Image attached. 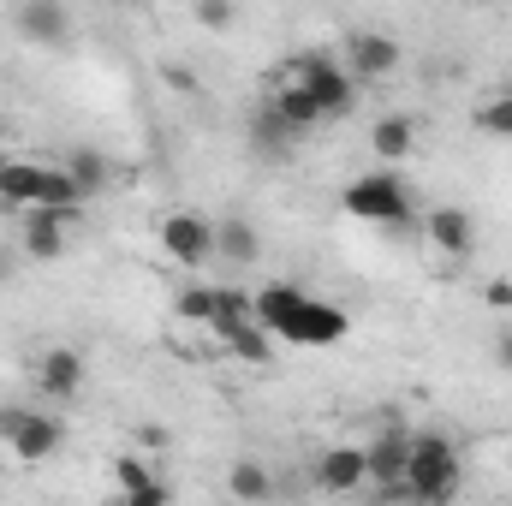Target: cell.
Here are the masks:
<instances>
[{"mask_svg":"<svg viewBox=\"0 0 512 506\" xmlns=\"http://www.w3.org/2000/svg\"><path fill=\"white\" fill-rule=\"evenodd\" d=\"M251 304H256L262 334H268V340H286V346L322 352V346H340V340L352 334L346 310L328 304V298H316V292H304L298 280H268V286H256Z\"/></svg>","mask_w":512,"mask_h":506,"instance_id":"obj_1","label":"cell"},{"mask_svg":"<svg viewBox=\"0 0 512 506\" xmlns=\"http://www.w3.org/2000/svg\"><path fill=\"white\" fill-rule=\"evenodd\" d=\"M465 483V459L447 435H411V459H405V501L417 506H453Z\"/></svg>","mask_w":512,"mask_h":506,"instance_id":"obj_2","label":"cell"},{"mask_svg":"<svg viewBox=\"0 0 512 506\" xmlns=\"http://www.w3.org/2000/svg\"><path fill=\"white\" fill-rule=\"evenodd\" d=\"M286 84H298V90L316 102V114H322V120H340V114H352V108H358V84H352V72H346L334 54H322V48L298 54V60L286 66Z\"/></svg>","mask_w":512,"mask_h":506,"instance_id":"obj_3","label":"cell"},{"mask_svg":"<svg viewBox=\"0 0 512 506\" xmlns=\"http://www.w3.org/2000/svg\"><path fill=\"white\" fill-rule=\"evenodd\" d=\"M0 447L18 459V465H42L66 447V423L42 405H0Z\"/></svg>","mask_w":512,"mask_h":506,"instance_id":"obj_4","label":"cell"},{"mask_svg":"<svg viewBox=\"0 0 512 506\" xmlns=\"http://www.w3.org/2000/svg\"><path fill=\"white\" fill-rule=\"evenodd\" d=\"M340 209L358 215V221L393 227V233L411 227V191H405V179H399L393 167H382V173H358V179L340 191Z\"/></svg>","mask_w":512,"mask_h":506,"instance_id":"obj_5","label":"cell"},{"mask_svg":"<svg viewBox=\"0 0 512 506\" xmlns=\"http://www.w3.org/2000/svg\"><path fill=\"white\" fill-rule=\"evenodd\" d=\"M161 251L173 256L179 268H209L215 262V221L191 215V209L161 215Z\"/></svg>","mask_w":512,"mask_h":506,"instance_id":"obj_6","label":"cell"},{"mask_svg":"<svg viewBox=\"0 0 512 506\" xmlns=\"http://www.w3.org/2000/svg\"><path fill=\"white\" fill-rule=\"evenodd\" d=\"M399 42L387 36V30H352L346 36V72H352V84H376V78H387V72H399Z\"/></svg>","mask_w":512,"mask_h":506,"instance_id":"obj_7","label":"cell"},{"mask_svg":"<svg viewBox=\"0 0 512 506\" xmlns=\"http://www.w3.org/2000/svg\"><path fill=\"white\" fill-rule=\"evenodd\" d=\"M72 221L78 215H60V209H30L24 221H18V256H30V262H60L66 256V233H72Z\"/></svg>","mask_w":512,"mask_h":506,"instance_id":"obj_8","label":"cell"},{"mask_svg":"<svg viewBox=\"0 0 512 506\" xmlns=\"http://www.w3.org/2000/svg\"><path fill=\"white\" fill-rule=\"evenodd\" d=\"M84 352L78 346H48L42 358H36V387H42V399H54V405H72L78 393H84Z\"/></svg>","mask_w":512,"mask_h":506,"instance_id":"obj_9","label":"cell"},{"mask_svg":"<svg viewBox=\"0 0 512 506\" xmlns=\"http://www.w3.org/2000/svg\"><path fill=\"white\" fill-rule=\"evenodd\" d=\"M405 459H411V435H405V429H382V435L364 447L370 483H376L382 495H405Z\"/></svg>","mask_w":512,"mask_h":506,"instance_id":"obj_10","label":"cell"},{"mask_svg":"<svg viewBox=\"0 0 512 506\" xmlns=\"http://www.w3.org/2000/svg\"><path fill=\"white\" fill-rule=\"evenodd\" d=\"M370 483V465H364V447H328L316 459V489L322 495H352Z\"/></svg>","mask_w":512,"mask_h":506,"instance_id":"obj_11","label":"cell"},{"mask_svg":"<svg viewBox=\"0 0 512 506\" xmlns=\"http://www.w3.org/2000/svg\"><path fill=\"white\" fill-rule=\"evenodd\" d=\"M12 30L30 36V42H42V48H60V42L72 36V12L54 6V0H30V6L12 12Z\"/></svg>","mask_w":512,"mask_h":506,"instance_id":"obj_12","label":"cell"},{"mask_svg":"<svg viewBox=\"0 0 512 506\" xmlns=\"http://www.w3.org/2000/svg\"><path fill=\"white\" fill-rule=\"evenodd\" d=\"M423 233H429V245L441 256H471V245H477V221L465 215V209H429V221H423Z\"/></svg>","mask_w":512,"mask_h":506,"instance_id":"obj_13","label":"cell"},{"mask_svg":"<svg viewBox=\"0 0 512 506\" xmlns=\"http://www.w3.org/2000/svg\"><path fill=\"white\" fill-rule=\"evenodd\" d=\"M0 203L30 215L42 203V167L36 161H0Z\"/></svg>","mask_w":512,"mask_h":506,"instance_id":"obj_14","label":"cell"},{"mask_svg":"<svg viewBox=\"0 0 512 506\" xmlns=\"http://www.w3.org/2000/svg\"><path fill=\"white\" fill-rule=\"evenodd\" d=\"M215 256L233 262V268H251L256 256H262V233L245 215H227V221H215Z\"/></svg>","mask_w":512,"mask_h":506,"instance_id":"obj_15","label":"cell"},{"mask_svg":"<svg viewBox=\"0 0 512 506\" xmlns=\"http://www.w3.org/2000/svg\"><path fill=\"white\" fill-rule=\"evenodd\" d=\"M227 495L239 506L274 501V471H268L262 459H233V465H227Z\"/></svg>","mask_w":512,"mask_h":506,"instance_id":"obj_16","label":"cell"},{"mask_svg":"<svg viewBox=\"0 0 512 506\" xmlns=\"http://www.w3.org/2000/svg\"><path fill=\"white\" fill-rule=\"evenodd\" d=\"M60 167H66V179L78 185V197H84V203H90V197L108 185V173H114V167H108V155H102V149H90V143H72Z\"/></svg>","mask_w":512,"mask_h":506,"instance_id":"obj_17","label":"cell"},{"mask_svg":"<svg viewBox=\"0 0 512 506\" xmlns=\"http://www.w3.org/2000/svg\"><path fill=\"white\" fill-rule=\"evenodd\" d=\"M215 340H221L239 364H256V370H262V364H268V352H274L256 316H245V322H221V328H215Z\"/></svg>","mask_w":512,"mask_h":506,"instance_id":"obj_18","label":"cell"},{"mask_svg":"<svg viewBox=\"0 0 512 506\" xmlns=\"http://www.w3.org/2000/svg\"><path fill=\"white\" fill-rule=\"evenodd\" d=\"M411 143H417V120H411V114H382V120L370 126V149H376L382 161H405Z\"/></svg>","mask_w":512,"mask_h":506,"instance_id":"obj_19","label":"cell"},{"mask_svg":"<svg viewBox=\"0 0 512 506\" xmlns=\"http://www.w3.org/2000/svg\"><path fill=\"white\" fill-rule=\"evenodd\" d=\"M268 108H274V114L286 120V131H292V137H304V131H316V126H322L316 102H310V96H304L298 84H280V90L268 96Z\"/></svg>","mask_w":512,"mask_h":506,"instance_id":"obj_20","label":"cell"},{"mask_svg":"<svg viewBox=\"0 0 512 506\" xmlns=\"http://www.w3.org/2000/svg\"><path fill=\"white\" fill-rule=\"evenodd\" d=\"M251 149H256V155H268V161H280V155L292 149V131H286V120H280L268 102L251 114Z\"/></svg>","mask_w":512,"mask_h":506,"instance_id":"obj_21","label":"cell"},{"mask_svg":"<svg viewBox=\"0 0 512 506\" xmlns=\"http://www.w3.org/2000/svg\"><path fill=\"white\" fill-rule=\"evenodd\" d=\"M149 483H161L155 465H143L137 453H120V459H114V495H143Z\"/></svg>","mask_w":512,"mask_h":506,"instance_id":"obj_22","label":"cell"},{"mask_svg":"<svg viewBox=\"0 0 512 506\" xmlns=\"http://www.w3.org/2000/svg\"><path fill=\"white\" fill-rule=\"evenodd\" d=\"M477 131H483V137H512V90L489 96V102L477 108Z\"/></svg>","mask_w":512,"mask_h":506,"instance_id":"obj_23","label":"cell"},{"mask_svg":"<svg viewBox=\"0 0 512 506\" xmlns=\"http://www.w3.org/2000/svg\"><path fill=\"white\" fill-rule=\"evenodd\" d=\"M191 18H197L203 30H227V24H233L239 12H233L227 0H197V6H191Z\"/></svg>","mask_w":512,"mask_h":506,"instance_id":"obj_24","label":"cell"},{"mask_svg":"<svg viewBox=\"0 0 512 506\" xmlns=\"http://www.w3.org/2000/svg\"><path fill=\"white\" fill-rule=\"evenodd\" d=\"M108 506H173V495H167V483H149L143 495H114Z\"/></svg>","mask_w":512,"mask_h":506,"instance_id":"obj_25","label":"cell"},{"mask_svg":"<svg viewBox=\"0 0 512 506\" xmlns=\"http://www.w3.org/2000/svg\"><path fill=\"white\" fill-rule=\"evenodd\" d=\"M483 298H489L495 310H512V280H489V286H483Z\"/></svg>","mask_w":512,"mask_h":506,"instance_id":"obj_26","label":"cell"},{"mask_svg":"<svg viewBox=\"0 0 512 506\" xmlns=\"http://www.w3.org/2000/svg\"><path fill=\"white\" fill-rule=\"evenodd\" d=\"M495 364L512 376V328H501V334H495Z\"/></svg>","mask_w":512,"mask_h":506,"instance_id":"obj_27","label":"cell"},{"mask_svg":"<svg viewBox=\"0 0 512 506\" xmlns=\"http://www.w3.org/2000/svg\"><path fill=\"white\" fill-rule=\"evenodd\" d=\"M137 441H143V447H167V429H161V423H137Z\"/></svg>","mask_w":512,"mask_h":506,"instance_id":"obj_28","label":"cell"},{"mask_svg":"<svg viewBox=\"0 0 512 506\" xmlns=\"http://www.w3.org/2000/svg\"><path fill=\"white\" fill-rule=\"evenodd\" d=\"M161 78H167V84H173V90H197V84H191V72H185V66H161Z\"/></svg>","mask_w":512,"mask_h":506,"instance_id":"obj_29","label":"cell"},{"mask_svg":"<svg viewBox=\"0 0 512 506\" xmlns=\"http://www.w3.org/2000/svg\"><path fill=\"white\" fill-rule=\"evenodd\" d=\"M6 268H12V256H6V251H0V280H6Z\"/></svg>","mask_w":512,"mask_h":506,"instance_id":"obj_30","label":"cell"}]
</instances>
